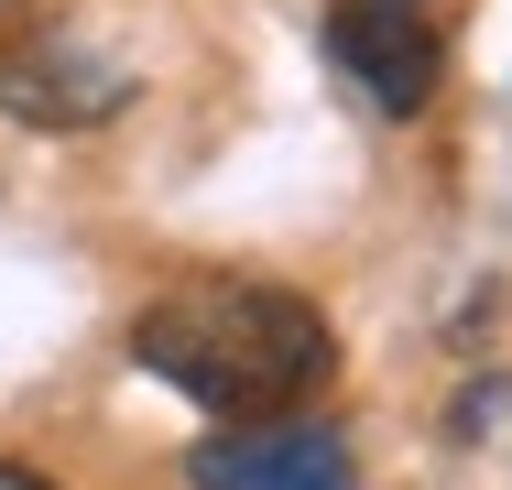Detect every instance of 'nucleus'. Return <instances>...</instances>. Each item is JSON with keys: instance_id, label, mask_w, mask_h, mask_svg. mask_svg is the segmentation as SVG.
Returning <instances> with one entry per match:
<instances>
[{"instance_id": "f257e3e1", "label": "nucleus", "mask_w": 512, "mask_h": 490, "mask_svg": "<svg viewBox=\"0 0 512 490\" xmlns=\"http://www.w3.org/2000/svg\"><path fill=\"white\" fill-rule=\"evenodd\" d=\"M131 360L153 382H175L186 403L229 414V425H262V414H295L338 371V338L306 294L207 273V284H175L131 316Z\"/></svg>"}, {"instance_id": "f03ea898", "label": "nucleus", "mask_w": 512, "mask_h": 490, "mask_svg": "<svg viewBox=\"0 0 512 490\" xmlns=\"http://www.w3.org/2000/svg\"><path fill=\"white\" fill-rule=\"evenodd\" d=\"M327 55L360 77V98L371 109H425L436 98V66H447V44H436V22L425 11H404V0H338L327 11Z\"/></svg>"}, {"instance_id": "7ed1b4c3", "label": "nucleus", "mask_w": 512, "mask_h": 490, "mask_svg": "<svg viewBox=\"0 0 512 490\" xmlns=\"http://www.w3.org/2000/svg\"><path fill=\"white\" fill-rule=\"evenodd\" d=\"M197 490H360L349 447L327 425H295V414H262V425H229L186 458Z\"/></svg>"}, {"instance_id": "20e7f679", "label": "nucleus", "mask_w": 512, "mask_h": 490, "mask_svg": "<svg viewBox=\"0 0 512 490\" xmlns=\"http://www.w3.org/2000/svg\"><path fill=\"white\" fill-rule=\"evenodd\" d=\"M120 98H131V77L77 55V44H11L0 55V109L33 120V131H99Z\"/></svg>"}, {"instance_id": "39448f33", "label": "nucleus", "mask_w": 512, "mask_h": 490, "mask_svg": "<svg viewBox=\"0 0 512 490\" xmlns=\"http://www.w3.org/2000/svg\"><path fill=\"white\" fill-rule=\"evenodd\" d=\"M0 490H55V480H44V469H11V458H0Z\"/></svg>"}, {"instance_id": "423d86ee", "label": "nucleus", "mask_w": 512, "mask_h": 490, "mask_svg": "<svg viewBox=\"0 0 512 490\" xmlns=\"http://www.w3.org/2000/svg\"><path fill=\"white\" fill-rule=\"evenodd\" d=\"M404 11H425V0H404Z\"/></svg>"}]
</instances>
